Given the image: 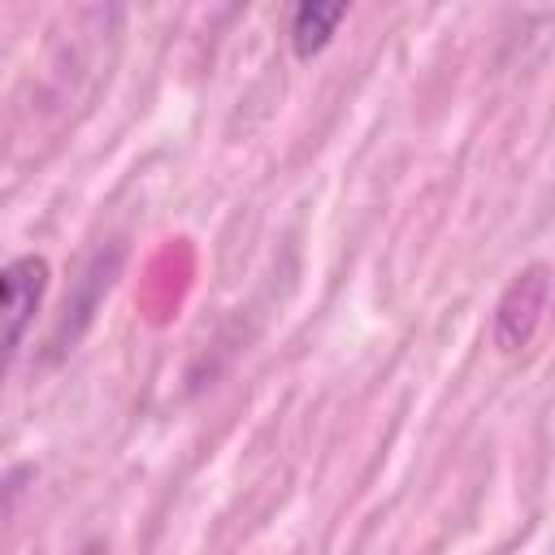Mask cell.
<instances>
[{
    "label": "cell",
    "instance_id": "cell-3",
    "mask_svg": "<svg viewBox=\"0 0 555 555\" xmlns=\"http://www.w3.org/2000/svg\"><path fill=\"white\" fill-rule=\"evenodd\" d=\"M343 17H347V4H299L291 13V48H295V56H304V61L317 56L334 39Z\"/></svg>",
    "mask_w": 555,
    "mask_h": 555
},
{
    "label": "cell",
    "instance_id": "cell-2",
    "mask_svg": "<svg viewBox=\"0 0 555 555\" xmlns=\"http://www.w3.org/2000/svg\"><path fill=\"white\" fill-rule=\"evenodd\" d=\"M546 299H551V269L546 264H529L525 273H516L512 286L503 291L499 308H494V347L499 351L529 347V338L542 325Z\"/></svg>",
    "mask_w": 555,
    "mask_h": 555
},
{
    "label": "cell",
    "instance_id": "cell-1",
    "mask_svg": "<svg viewBox=\"0 0 555 555\" xmlns=\"http://www.w3.org/2000/svg\"><path fill=\"white\" fill-rule=\"evenodd\" d=\"M48 291V260L43 256H17L0 269V382L43 304Z\"/></svg>",
    "mask_w": 555,
    "mask_h": 555
}]
</instances>
